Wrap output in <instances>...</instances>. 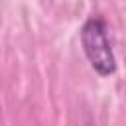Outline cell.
Instances as JSON below:
<instances>
[{
	"label": "cell",
	"mask_w": 126,
	"mask_h": 126,
	"mask_svg": "<svg viewBox=\"0 0 126 126\" xmlns=\"http://www.w3.org/2000/svg\"><path fill=\"white\" fill-rule=\"evenodd\" d=\"M83 53L93 67V71L100 77H110L116 73V57L112 51V43L108 37V26L100 16H91L79 32Z\"/></svg>",
	"instance_id": "cell-1"
}]
</instances>
